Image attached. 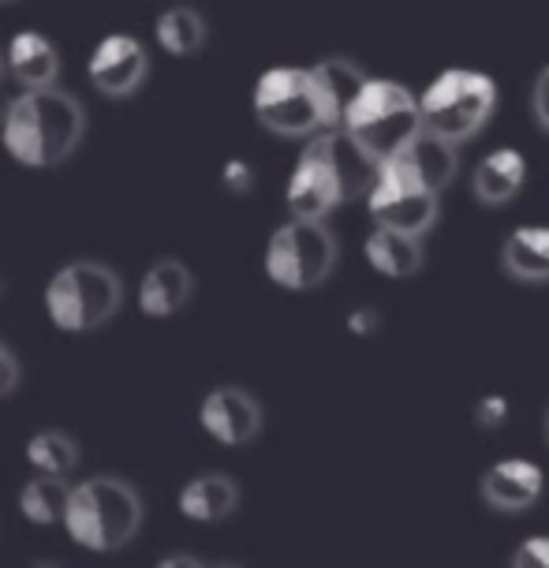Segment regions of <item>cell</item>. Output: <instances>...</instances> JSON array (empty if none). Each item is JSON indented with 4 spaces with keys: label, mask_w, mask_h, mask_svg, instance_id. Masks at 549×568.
<instances>
[{
    "label": "cell",
    "mask_w": 549,
    "mask_h": 568,
    "mask_svg": "<svg viewBox=\"0 0 549 568\" xmlns=\"http://www.w3.org/2000/svg\"><path fill=\"white\" fill-rule=\"evenodd\" d=\"M262 404L254 400L251 389L243 385H213V389L199 404V426L210 442L225 445V449H240L251 445L262 434Z\"/></svg>",
    "instance_id": "cell-11"
},
{
    "label": "cell",
    "mask_w": 549,
    "mask_h": 568,
    "mask_svg": "<svg viewBox=\"0 0 549 568\" xmlns=\"http://www.w3.org/2000/svg\"><path fill=\"white\" fill-rule=\"evenodd\" d=\"M191 296H195V273H191L187 262L157 258L154 266H146V273L139 277L135 307L139 314H146V318L165 322L187 307Z\"/></svg>",
    "instance_id": "cell-13"
},
{
    "label": "cell",
    "mask_w": 549,
    "mask_h": 568,
    "mask_svg": "<svg viewBox=\"0 0 549 568\" xmlns=\"http://www.w3.org/2000/svg\"><path fill=\"white\" fill-rule=\"evenodd\" d=\"M382 326V314L374 307H359L348 314V333H355V337H374Z\"/></svg>",
    "instance_id": "cell-29"
},
{
    "label": "cell",
    "mask_w": 549,
    "mask_h": 568,
    "mask_svg": "<svg viewBox=\"0 0 549 568\" xmlns=\"http://www.w3.org/2000/svg\"><path fill=\"white\" fill-rule=\"evenodd\" d=\"M157 565H165V568H199V565H206V557H199V554H165V557H157Z\"/></svg>",
    "instance_id": "cell-30"
},
{
    "label": "cell",
    "mask_w": 549,
    "mask_h": 568,
    "mask_svg": "<svg viewBox=\"0 0 549 568\" xmlns=\"http://www.w3.org/2000/svg\"><path fill=\"white\" fill-rule=\"evenodd\" d=\"M4 79H8V64H4V49H0V87H4Z\"/></svg>",
    "instance_id": "cell-31"
},
{
    "label": "cell",
    "mask_w": 549,
    "mask_h": 568,
    "mask_svg": "<svg viewBox=\"0 0 549 568\" xmlns=\"http://www.w3.org/2000/svg\"><path fill=\"white\" fill-rule=\"evenodd\" d=\"M311 68H314V75H318V83L325 90V98H329L333 113H337V124H340L344 113H348V105L355 101V94H359L370 75L363 71V64H355V60H348V57H325Z\"/></svg>",
    "instance_id": "cell-23"
},
{
    "label": "cell",
    "mask_w": 549,
    "mask_h": 568,
    "mask_svg": "<svg viewBox=\"0 0 549 568\" xmlns=\"http://www.w3.org/2000/svg\"><path fill=\"white\" fill-rule=\"evenodd\" d=\"M501 266L512 281H549V225H516L501 243Z\"/></svg>",
    "instance_id": "cell-18"
},
{
    "label": "cell",
    "mask_w": 549,
    "mask_h": 568,
    "mask_svg": "<svg viewBox=\"0 0 549 568\" xmlns=\"http://www.w3.org/2000/svg\"><path fill=\"white\" fill-rule=\"evenodd\" d=\"M150 75V53L135 34H105L87 60V79L101 98L128 101L135 98Z\"/></svg>",
    "instance_id": "cell-10"
},
{
    "label": "cell",
    "mask_w": 549,
    "mask_h": 568,
    "mask_svg": "<svg viewBox=\"0 0 549 568\" xmlns=\"http://www.w3.org/2000/svg\"><path fill=\"white\" fill-rule=\"evenodd\" d=\"M531 109H535V120L538 128L549 131V64L538 71L535 79V90H531Z\"/></svg>",
    "instance_id": "cell-28"
},
{
    "label": "cell",
    "mask_w": 549,
    "mask_h": 568,
    "mask_svg": "<svg viewBox=\"0 0 549 568\" xmlns=\"http://www.w3.org/2000/svg\"><path fill=\"white\" fill-rule=\"evenodd\" d=\"M527 184V158L516 146L490 150L479 165H475L471 191L486 206H508Z\"/></svg>",
    "instance_id": "cell-17"
},
{
    "label": "cell",
    "mask_w": 549,
    "mask_h": 568,
    "mask_svg": "<svg viewBox=\"0 0 549 568\" xmlns=\"http://www.w3.org/2000/svg\"><path fill=\"white\" fill-rule=\"evenodd\" d=\"M419 101H423V124L464 146L467 139H475L494 120L497 83L494 75L475 68H445L426 83Z\"/></svg>",
    "instance_id": "cell-8"
},
{
    "label": "cell",
    "mask_w": 549,
    "mask_h": 568,
    "mask_svg": "<svg viewBox=\"0 0 549 568\" xmlns=\"http://www.w3.org/2000/svg\"><path fill=\"white\" fill-rule=\"evenodd\" d=\"M546 490V471L527 456L497 460L482 475V501L497 513H527Z\"/></svg>",
    "instance_id": "cell-12"
},
{
    "label": "cell",
    "mask_w": 549,
    "mask_h": 568,
    "mask_svg": "<svg viewBox=\"0 0 549 568\" xmlns=\"http://www.w3.org/2000/svg\"><path fill=\"white\" fill-rule=\"evenodd\" d=\"M240 509V483L225 471H202L191 475L176 494V513L187 524H225Z\"/></svg>",
    "instance_id": "cell-14"
},
{
    "label": "cell",
    "mask_w": 549,
    "mask_h": 568,
    "mask_svg": "<svg viewBox=\"0 0 549 568\" xmlns=\"http://www.w3.org/2000/svg\"><path fill=\"white\" fill-rule=\"evenodd\" d=\"M146 520L142 494L120 475H90L83 483H71L64 535L71 546L87 554H120L135 542Z\"/></svg>",
    "instance_id": "cell-3"
},
{
    "label": "cell",
    "mask_w": 549,
    "mask_h": 568,
    "mask_svg": "<svg viewBox=\"0 0 549 568\" xmlns=\"http://www.w3.org/2000/svg\"><path fill=\"white\" fill-rule=\"evenodd\" d=\"M382 161L344 128H325L307 139L303 154L288 172L284 184V210L292 217H318L325 221L344 202L370 191L374 172Z\"/></svg>",
    "instance_id": "cell-1"
},
{
    "label": "cell",
    "mask_w": 549,
    "mask_h": 568,
    "mask_svg": "<svg viewBox=\"0 0 549 568\" xmlns=\"http://www.w3.org/2000/svg\"><path fill=\"white\" fill-rule=\"evenodd\" d=\"M68 497H71V479H57V475H30L19 486L16 505L19 516L34 527H60L68 513Z\"/></svg>",
    "instance_id": "cell-20"
},
{
    "label": "cell",
    "mask_w": 549,
    "mask_h": 568,
    "mask_svg": "<svg viewBox=\"0 0 549 568\" xmlns=\"http://www.w3.org/2000/svg\"><path fill=\"white\" fill-rule=\"evenodd\" d=\"M546 434H549V408H546Z\"/></svg>",
    "instance_id": "cell-32"
},
{
    "label": "cell",
    "mask_w": 549,
    "mask_h": 568,
    "mask_svg": "<svg viewBox=\"0 0 549 568\" xmlns=\"http://www.w3.org/2000/svg\"><path fill=\"white\" fill-rule=\"evenodd\" d=\"M340 128L370 150L374 158H400L404 150L419 139L423 124V101L411 87L396 79H366L363 90L344 113Z\"/></svg>",
    "instance_id": "cell-6"
},
{
    "label": "cell",
    "mask_w": 549,
    "mask_h": 568,
    "mask_svg": "<svg viewBox=\"0 0 549 568\" xmlns=\"http://www.w3.org/2000/svg\"><path fill=\"white\" fill-rule=\"evenodd\" d=\"M210 38L206 16L191 4H169L165 12H157L154 19V42L165 57L187 60L195 57Z\"/></svg>",
    "instance_id": "cell-19"
},
{
    "label": "cell",
    "mask_w": 549,
    "mask_h": 568,
    "mask_svg": "<svg viewBox=\"0 0 549 568\" xmlns=\"http://www.w3.org/2000/svg\"><path fill=\"white\" fill-rule=\"evenodd\" d=\"M363 255L374 270L382 273V277L404 281V277H415V273L423 270L426 247H423V236H415V232L374 225V232L363 243Z\"/></svg>",
    "instance_id": "cell-16"
},
{
    "label": "cell",
    "mask_w": 549,
    "mask_h": 568,
    "mask_svg": "<svg viewBox=\"0 0 549 568\" xmlns=\"http://www.w3.org/2000/svg\"><path fill=\"white\" fill-rule=\"evenodd\" d=\"M404 158L419 169V176L426 180V184L445 191L456 180V172H460V142H453V139L437 135V131H430V128H423L419 139L404 150Z\"/></svg>",
    "instance_id": "cell-21"
},
{
    "label": "cell",
    "mask_w": 549,
    "mask_h": 568,
    "mask_svg": "<svg viewBox=\"0 0 549 568\" xmlns=\"http://www.w3.org/2000/svg\"><path fill=\"white\" fill-rule=\"evenodd\" d=\"M337 258L340 243L325 221L292 217L288 213V221L270 232L262 270L284 292H311L329 281V273L337 270Z\"/></svg>",
    "instance_id": "cell-7"
},
{
    "label": "cell",
    "mask_w": 549,
    "mask_h": 568,
    "mask_svg": "<svg viewBox=\"0 0 549 568\" xmlns=\"http://www.w3.org/2000/svg\"><path fill=\"white\" fill-rule=\"evenodd\" d=\"M251 113L281 139H311L325 128H340L314 68L281 64L262 71L251 90Z\"/></svg>",
    "instance_id": "cell-5"
},
{
    "label": "cell",
    "mask_w": 549,
    "mask_h": 568,
    "mask_svg": "<svg viewBox=\"0 0 549 568\" xmlns=\"http://www.w3.org/2000/svg\"><path fill=\"white\" fill-rule=\"evenodd\" d=\"M221 184H225V191H232V195H247L254 187V169L243 158H232L221 165Z\"/></svg>",
    "instance_id": "cell-27"
},
{
    "label": "cell",
    "mask_w": 549,
    "mask_h": 568,
    "mask_svg": "<svg viewBox=\"0 0 549 568\" xmlns=\"http://www.w3.org/2000/svg\"><path fill=\"white\" fill-rule=\"evenodd\" d=\"M366 210H370L374 225H389L400 232H415L426 236L437 221L441 210V191L426 184L419 169L408 158H385L378 172H374V184L366 191Z\"/></svg>",
    "instance_id": "cell-9"
},
{
    "label": "cell",
    "mask_w": 549,
    "mask_h": 568,
    "mask_svg": "<svg viewBox=\"0 0 549 568\" xmlns=\"http://www.w3.org/2000/svg\"><path fill=\"white\" fill-rule=\"evenodd\" d=\"M512 565L549 568V535H527V539L512 550Z\"/></svg>",
    "instance_id": "cell-24"
},
{
    "label": "cell",
    "mask_w": 549,
    "mask_h": 568,
    "mask_svg": "<svg viewBox=\"0 0 549 568\" xmlns=\"http://www.w3.org/2000/svg\"><path fill=\"white\" fill-rule=\"evenodd\" d=\"M87 135V109L60 87L19 90L0 113V146L23 169L45 172L75 154Z\"/></svg>",
    "instance_id": "cell-2"
},
{
    "label": "cell",
    "mask_w": 549,
    "mask_h": 568,
    "mask_svg": "<svg viewBox=\"0 0 549 568\" xmlns=\"http://www.w3.org/2000/svg\"><path fill=\"white\" fill-rule=\"evenodd\" d=\"M19 382H23V363H19V355L0 341V400L16 397Z\"/></svg>",
    "instance_id": "cell-25"
},
{
    "label": "cell",
    "mask_w": 549,
    "mask_h": 568,
    "mask_svg": "<svg viewBox=\"0 0 549 568\" xmlns=\"http://www.w3.org/2000/svg\"><path fill=\"white\" fill-rule=\"evenodd\" d=\"M0 292H4V277H0Z\"/></svg>",
    "instance_id": "cell-33"
},
{
    "label": "cell",
    "mask_w": 549,
    "mask_h": 568,
    "mask_svg": "<svg viewBox=\"0 0 549 568\" xmlns=\"http://www.w3.org/2000/svg\"><path fill=\"white\" fill-rule=\"evenodd\" d=\"M23 460L34 475H57V479H71L83 460L79 442L68 430H38L30 434L23 445Z\"/></svg>",
    "instance_id": "cell-22"
},
{
    "label": "cell",
    "mask_w": 549,
    "mask_h": 568,
    "mask_svg": "<svg viewBox=\"0 0 549 568\" xmlns=\"http://www.w3.org/2000/svg\"><path fill=\"white\" fill-rule=\"evenodd\" d=\"M4 64H8V75L16 79L19 90L57 87L60 49L49 42L42 30H16L4 45Z\"/></svg>",
    "instance_id": "cell-15"
},
{
    "label": "cell",
    "mask_w": 549,
    "mask_h": 568,
    "mask_svg": "<svg viewBox=\"0 0 549 568\" xmlns=\"http://www.w3.org/2000/svg\"><path fill=\"white\" fill-rule=\"evenodd\" d=\"M124 307V281L98 258L64 262L42 288V311L49 326L64 337H87L116 318Z\"/></svg>",
    "instance_id": "cell-4"
},
{
    "label": "cell",
    "mask_w": 549,
    "mask_h": 568,
    "mask_svg": "<svg viewBox=\"0 0 549 568\" xmlns=\"http://www.w3.org/2000/svg\"><path fill=\"white\" fill-rule=\"evenodd\" d=\"M508 397H501V393H486V397L479 400V408H475V419H479V426H486V430H501V426L508 423Z\"/></svg>",
    "instance_id": "cell-26"
}]
</instances>
